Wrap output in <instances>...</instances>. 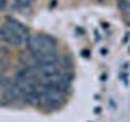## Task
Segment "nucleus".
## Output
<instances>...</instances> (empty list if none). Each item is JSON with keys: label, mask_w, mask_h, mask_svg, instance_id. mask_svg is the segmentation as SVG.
I'll list each match as a JSON object with an SVG mask.
<instances>
[{"label": "nucleus", "mask_w": 130, "mask_h": 122, "mask_svg": "<svg viewBox=\"0 0 130 122\" xmlns=\"http://www.w3.org/2000/svg\"><path fill=\"white\" fill-rule=\"evenodd\" d=\"M39 70V75L41 77H47V75H54V73L60 72L59 67H57V64H39L36 65Z\"/></svg>", "instance_id": "4"}, {"label": "nucleus", "mask_w": 130, "mask_h": 122, "mask_svg": "<svg viewBox=\"0 0 130 122\" xmlns=\"http://www.w3.org/2000/svg\"><path fill=\"white\" fill-rule=\"evenodd\" d=\"M5 26H8L13 33H16V34H18L20 38L28 44V39H29L31 34H29V29H28L24 24H21L18 20H15V18H7L5 20Z\"/></svg>", "instance_id": "2"}, {"label": "nucleus", "mask_w": 130, "mask_h": 122, "mask_svg": "<svg viewBox=\"0 0 130 122\" xmlns=\"http://www.w3.org/2000/svg\"><path fill=\"white\" fill-rule=\"evenodd\" d=\"M26 46H28V51H29L34 57L39 55V54H44V52H49V51L57 49L55 47V39L51 38V36H46V34L29 36Z\"/></svg>", "instance_id": "1"}, {"label": "nucleus", "mask_w": 130, "mask_h": 122, "mask_svg": "<svg viewBox=\"0 0 130 122\" xmlns=\"http://www.w3.org/2000/svg\"><path fill=\"white\" fill-rule=\"evenodd\" d=\"M5 7H7V0H0V10H3Z\"/></svg>", "instance_id": "6"}, {"label": "nucleus", "mask_w": 130, "mask_h": 122, "mask_svg": "<svg viewBox=\"0 0 130 122\" xmlns=\"http://www.w3.org/2000/svg\"><path fill=\"white\" fill-rule=\"evenodd\" d=\"M13 2H15V5H16V8H20V10H24V8L31 7L32 0H13Z\"/></svg>", "instance_id": "5"}, {"label": "nucleus", "mask_w": 130, "mask_h": 122, "mask_svg": "<svg viewBox=\"0 0 130 122\" xmlns=\"http://www.w3.org/2000/svg\"><path fill=\"white\" fill-rule=\"evenodd\" d=\"M0 39H2V41H7L8 44H11V46H15V47L26 44L18 34H16V33H13L8 26H5V24H3V26H0Z\"/></svg>", "instance_id": "3"}]
</instances>
